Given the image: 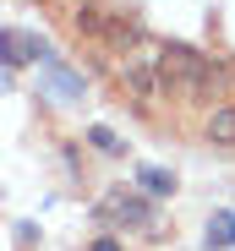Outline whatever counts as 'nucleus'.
Segmentation results:
<instances>
[{
	"instance_id": "f257e3e1",
	"label": "nucleus",
	"mask_w": 235,
	"mask_h": 251,
	"mask_svg": "<svg viewBox=\"0 0 235 251\" xmlns=\"http://www.w3.org/2000/svg\"><path fill=\"white\" fill-rule=\"evenodd\" d=\"M159 71H164V93H181V99H208L224 76L219 60H208L191 44H159Z\"/></svg>"
},
{
	"instance_id": "f03ea898",
	"label": "nucleus",
	"mask_w": 235,
	"mask_h": 251,
	"mask_svg": "<svg viewBox=\"0 0 235 251\" xmlns=\"http://www.w3.org/2000/svg\"><path fill=\"white\" fill-rule=\"evenodd\" d=\"M93 213H99V224H131V229H148V224H153V202L137 197V191H126V186H115V191H104V202L93 207Z\"/></svg>"
},
{
	"instance_id": "7ed1b4c3",
	"label": "nucleus",
	"mask_w": 235,
	"mask_h": 251,
	"mask_svg": "<svg viewBox=\"0 0 235 251\" xmlns=\"http://www.w3.org/2000/svg\"><path fill=\"white\" fill-rule=\"evenodd\" d=\"M121 82L137 93V104H153L164 93V71H159V55H126L121 60Z\"/></svg>"
},
{
	"instance_id": "20e7f679",
	"label": "nucleus",
	"mask_w": 235,
	"mask_h": 251,
	"mask_svg": "<svg viewBox=\"0 0 235 251\" xmlns=\"http://www.w3.org/2000/svg\"><path fill=\"white\" fill-rule=\"evenodd\" d=\"M27 60H38V66H50V60H60L38 33H17V27H0V66H27Z\"/></svg>"
},
{
	"instance_id": "39448f33",
	"label": "nucleus",
	"mask_w": 235,
	"mask_h": 251,
	"mask_svg": "<svg viewBox=\"0 0 235 251\" xmlns=\"http://www.w3.org/2000/svg\"><path fill=\"white\" fill-rule=\"evenodd\" d=\"M44 88H50L55 99H66V104H71V99H82L88 82H82V71H71L66 60H50V66H44Z\"/></svg>"
},
{
	"instance_id": "423d86ee",
	"label": "nucleus",
	"mask_w": 235,
	"mask_h": 251,
	"mask_svg": "<svg viewBox=\"0 0 235 251\" xmlns=\"http://www.w3.org/2000/svg\"><path fill=\"white\" fill-rule=\"evenodd\" d=\"M203 246H208V251H230V246H235V213H230V207H219V213L208 219Z\"/></svg>"
},
{
	"instance_id": "0eeeda50",
	"label": "nucleus",
	"mask_w": 235,
	"mask_h": 251,
	"mask_svg": "<svg viewBox=\"0 0 235 251\" xmlns=\"http://www.w3.org/2000/svg\"><path fill=\"white\" fill-rule=\"evenodd\" d=\"M208 137H213L219 148H235V104H219V109L208 115Z\"/></svg>"
},
{
	"instance_id": "6e6552de",
	"label": "nucleus",
	"mask_w": 235,
	"mask_h": 251,
	"mask_svg": "<svg viewBox=\"0 0 235 251\" xmlns=\"http://www.w3.org/2000/svg\"><path fill=\"white\" fill-rule=\"evenodd\" d=\"M137 186H142L148 197H170V191H175V175L159 170V164H142V170H137Z\"/></svg>"
},
{
	"instance_id": "1a4fd4ad",
	"label": "nucleus",
	"mask_w": 235,
	"mask_h": 251,
	"mask_svg": "<svg viewBox=\"0 0 235 251\" xmlns=\"http://www.w3.org/2000/svg\"><path fill=\"white\" fill-rule=\"evenodd\" d=\"M104 38H109V44H121V50H137V44H142V27H137V22H109Z\"/></svg>"
},
{
	"instance_id": "9d476101",
	"label": "nucleus",
	"mask_w": 235,
	"mask_h": 251,
	"mask_svg": "<svg viewBox=\"0 0 235 251\" xmlns=\"http://www.w3.org/2000/svg\"><path fill=\"white\" fill-rule=\"evenodd\" d=\"M88 142H93V148H99L104 158H121V153H126V142H121V137H115V131H109V126H93V131H88Z\"/></svg>"
},
{
	"instance_id": "9b49d317",
	"label": "nucleus",
	"mask_w": 235,
	"mask_h": 251,
	"mask_svg": "<svg viewBox=\"0 0 235 251\" xmlns=\"http://www.w3.org/2000/svg\"><path fill=\"white\" fill-rule=\"evenodd\" d=\"M104 27H109V22H104V11H99V6H77V33L104 38Z\"/></svg>"
},
{
	"instance_id": "f8f14e48",
	"label": "nucleus",
	"mask_w": 235,
	"mask_h": 251,
	"mask_svg": "<svg viewBox=\"0 0 235 251\" xmlns=\"http://www.w3.org/2000/svg\"><path fill=\"white\" fill-rule=\"evenodd\" d=\"M93 251H121V240H115V235H104V240H93Z\"/></svg>"
}]
</instances>
